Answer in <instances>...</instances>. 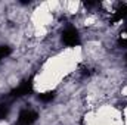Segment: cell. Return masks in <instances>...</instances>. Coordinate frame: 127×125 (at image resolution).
Instances as JSON below:
<instances>
[{"instance_id": "7", "label": "cell", "mask_w": 127, "mask_h": 125, "mask_svg": "<svg viewBox=\"0 0 127 125\" xmlns=\"http://www.w3.org/2000/svg\"><path fill=\"white\" fill-rule=\"evenodd\" d=\"M9 112H10V106L7 103H0V121L6 119Z\"/></svg>"}, {"instance_id": "3", "label": "cell", "mask_w": 127, "mask_h": 125, "mask_svg": "<svg viewBox=\"0 0 127 125\" xmlns=\"http://www.w3.org/2000/svg\"><path fill=\"white\" fill-rule=\"evenodd\" d=\"M32 88H34V85H32L31 80H28V81H22L16 88H13V90L9 93V97H10V99H19V97H24V96H27V94L32 93Z\"/></svg>"}, {"instance_id": "9", "label": "cell", "mask_w": 127, "mask_h": 125, "mask_svg": "<svg viewBox=\"0 0 127 125\" xmlns=\"http://www.w3.org/2000/svg\"><path fill=\"white\" fill-rule=\"evenodd\" d=\"M126 63H127V55H126Z\"/></svg>"}, {"instance_id": "8", "label": "cell", "mask_w": 127, "mask_h": 125, "mask_svg": "<svg viewBox=\"0 0 127 125\" xmlns=\"http://www.w3.org/2000/svg\"><path fill=\"white\" fill-rule=\"evenodd\" d=\"M10 47L9 46H0V61L1 59H4V58H7L9 55H10Z\"/></svg>"}, {"instance_id": "5", "label": "cell", "mask_w": 127, "mask_h": 125, "mask_svg": "<svg viewBox=\"0 0 127 125\" xmlns=\"http://www.w3.org/2000/svg\"><path fill=\"white\" fill-rule=\"evenodd\" d=\"M117 46H118L120 49H126L127 47V27L120 32V35H118V38H117Z\"/></svg>"}, {"instance_id": "2", "label": "cell", "mask_w": 127, "mask_h": 125, "mask_svg": "<svg viewBox=\"0 0 127 125\" xmlns=\"http://www.w3.org/2000/svg\"><path fill=\"white\" fill-rule=\"evenodd\" d=\"M38 119V113L30 107H25L18 115V125H32Z\"/></svg>"}, {"instance_id": "4", "label": "cell", "mask_w": 127, "mask_h": 125, "mask_svg": "<svg viewBox=\"0 0 127 125\" xmlns=\"http://www.w3.org/2000/svg\"><path fill=\"white\" fill-rule=\"evenodd\" d=\"M124 19H127V4H123L121 7H118L114 12L112 18H111V22L115 24V22H120V21H124Z\"/></svg>"}, {"instance_id": "1", "label": "cell", "mask_w": 127, "mask_h": 125, "mask_svg": "<svg viewBox=\"0 0 127 125\" xmlns=\"http://www.w3.org/2000/svg\"><path fill=\"white\" fill-rule=\"evenodd\" d=\"M62 43L68 47H75L80 44V35L74 27H68L62 31Z\"/></svg>"}, {"instance_id": "6", "label": "cell", "mask_w": 127, "mask_h": 125, "mask_svg": "<svg viewBox=\"0 0 127 125\" xmlns=\"http://www.w3.org/2000/svg\"><path fill=\"white\" fill-rule=\"evenodd\" d=\"M55 91H46V93H41L38 94V100L40 102H44V103H47V102H52L53 99H55Z\"/></svg>"}]
</instances>
